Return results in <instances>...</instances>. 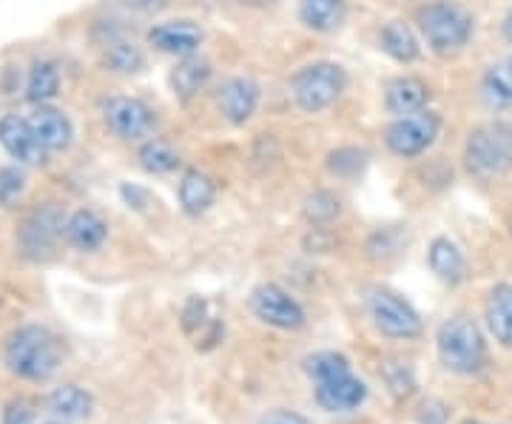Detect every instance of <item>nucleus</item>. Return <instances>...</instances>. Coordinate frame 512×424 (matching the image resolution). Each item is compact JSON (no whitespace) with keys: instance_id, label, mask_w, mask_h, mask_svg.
I'll return each mask as SVG.
<instances>
[{"instance_id":"1","label":"nucleus","mask_w":512,"mask_h":424,"mask_svg":"<svg viewBox=\"0 0 512 424\" xmlns=\"http://www.w3.org/2000/svg\"><path fill=\"white\" fill-rule=\"evenodd\" d=\"M3 356H6L9 370L29 382L52 379L63 362V351H60L55 333L40 328V325H26L12 333Z\"/></svg>"},{"instance_id":"2","label":"nucleus","mask_w":512,"mask_h":424,"mask_svg":"<svg viewBox=\"0 0 512 424\" xmlns=\"http://www.w3.org/2000/svg\"><path fill=\"white\" fill-rule=\"evenodd\" d=\"M464 168L484 180L493 183L512 171V126L504 120H487L467 134L464 151H461Z\"/></svg>"},{"instance_id":"3","label":"nucleus","mask_w":512,"mask_h":424,"mask_svg":"<svg viewBox=\"0 0 512 424\" xmlns=\"http://www.w3.org/2000/svg\"><path fill=\"white\" fill-rule=\"evenodd\" d=\"M419 29L433 55L450 57L470 46L476 35V18L456 0H436L419 12Z\"/></svg>"},{"instance_id":"4","label":"nucleus","mask_w":512,"mask_h":424,"mask_svg":"<svg viewBox=\"0 0 512 424\" xmlns=\"http://www.w3.org/2000/svg\"><path fill=\"white\" fill-rule=\"evenodd\" d=\"M436 351H439L441 368L458 373V376L478 373L487 359L484 333L473 316L464 314L450 316L447 322H441L439 333H436Z\"/></svg>"},{"instance_id":"5","label":"nucleus","mask_w":512,"mask_h":424,"mask_svg":"<svg viewBox=\"0 0 512 424\" xmlns=\"http://www.w3.org/2000/svg\"><path fill=\"white\" fill-rule=\"evenodd\" d=\"M348 89V72L342 63L333 60H313L299 66L291 77L293 103L305 114H322L339 103Z\"/></svg>"},{"instance_id":"6","label":"nucleus","mask_w":512,"mask_h":424,"mask_svg":"<svg viewBox=\"0 0 512 424\" xmlns=\"http://www.w3.org/2000/svg\"><path fill=\"white\" fill-rule=\"evenodd\" d=\"M441 129H444V120L439 111H413V114L396 117L384 129V146L390 154H396L402 160H416L439 143Z\"/></svg>"},{"instance_id":"7","label":"nucleus","mask_w":512,"mask_h":424,"mask_svg":"<svg viewBox=\"0 0 512 424\" xmlns=\"http://www.w3.org/2000/svg\"><path fill=\"white\" fill-rule=\"evenodd\" d=\"M367 311L376 331L390 339H416L421 336V316L416 308L387 288H373L367 296Z\"/></svg>"},{"instance_id":"8","label":"nucleus","mask_w":512,"mask_h":424,"mask_svg":"<svg viewBox=\"0 0 512 424\" xmlns=\"http://www.w3.org/2000/svg\"><path fill=\"white\" fill-rule=\"evenodd\" d=\"M103 120L126 143L148 140L157 129V114L154 109L143 103L140 97H128V94H114L103 103Z\"/></svg>"},{"instance_id":"9","label":"nucleus","mask_w":512,"mask_h":424,"mask_svg":"<svg viewBox=\"0 0 512 424\" xmlns=\"http://www.w3.org/2000/svg\"><path fill=\"white\" fill-rule=\"evenodd\" d=\"M251 311L259 322L279 328V331H299L305 328V308L293 299L282 285L262 282L251 291Z\"/></svg>"},{"instance_id":"10","label":"nucleus","mask_w":512,"mask_h":424,"mask_svg":"<svg viewBox=\"0 0 512 424\" xmlns=\"http://www.w3.org/2000/svg\"><path fill=\"white\" fill-rule=\"evenodd\" d=\"M148 43L163 55H174L183 60V57L200 55L202 43H205V29L197 20L188 18L163 20L148 29Z\"/></svg>"},{"instance_id":"11","label":"nucleus","mask_w":512,"mask_h":424,"mask_svg":"<svg viewBox=\"0 0 512 424\" xmlns=\"http://www.w3.org/2000/svg\"><path fill=\"white\" fill-rule=\"evenodd\" d=\"M262 103V86L256 83L251 74H237L228 77L220 86L217 94V106L220 114L231 126H245Z\"/></svg>"},{"instance_id":"12","label":"nucleus","mask_w":512,"mask_h":424,"mask_svg":"<svg viewBox=\"0 0 512 424\" xmlns=\"http://www.w3.org/2000/svg\"><path fill=\"white\" fill-rule=\"evenodd\" d=\"M0 146L20 166H40L49 157V151L40 146L29 120L20 114H3L0 117Z\"/></svg>"},{"instance_id":"13","label":"nucleus","mask_w":512,"mask_h":424,"mask_svg":"<svg viewBox=\"0 0 512 424\" xmlns=\"http://www.w3.org/2000/svg\"><path fill=\"white\" fill-rule=\"evenodd\" d=\"M367 399V385L353 376V370H339L328 379L316 382V402L328 413H350L359 410Z\"/></svg>"},{"instance_id":"14","label":"nucleus","mask_w":512,"mask_h":424,"mask_svg":"<svg viewBox=\"0 0 512 424\" xmlns=\"http://www.w3.org/2000/svg\"><path fill=\"white\" fill-rule=\"evenodd\" d=\"M63 228L66 220L60 217L55 205H46V208H37L32 211L23 228H20V248L26 257H46L52 251L57 237H63Z\"/></svg>"},{"instance_id":"15","label":"nucleus","mask_w":512,"mask_h":424,"mask_svg":"<svg viewBox=\"0 0 512 424\" xmlns=\"http://www.w3.org/2000/svg\"><path fill=\"white\" fill-rule=\"evenodd\" d=\"M26 120H29L35 137L40 140V146L46 148L49 154L66 151V148L72 146L74 126L66 111L55 109L49 103H40V106H35V109L26 114Z\"/></svg>"},{"instance_id":"16","label":"nucleus","mask_w":512,"mask_h":424,"mask_svg":"<svg viewBox=\"0 0 512 424\" xmlns=\"http://www.w3.org/2000/svg\"><path fill=\"white\" fill-rule=\"evenodd\" d=\"M430 100H433L430 83L416 77V74H399V77L384 83V109L393 117H404V114L427 109Z\"/></svg>"},{"instance_id":"17","label":"nucleus","mask_w":512,"mask_h":424,"mask_svg":"<svg viewBox=\"0 0 512 424\" xmlns=\"http://www.w3.org/2000/svg\"><path fill=\"white\" fill-rule=\"evenodd\" d=\"M427 265L450 288L467 282V277H470V262H467L464 248L456 240L444 237V234L430 242V248H427Z\"/></svg>"},{"instance_id":"18","label":"nucleus","mask_w":512,"mask_h":424,"mask_svg":"<svg viewBox=\"0 0 512 424\" xmlns=\"http://www.w3.org/2000/svg\"><path fill=\"white\" fill-rule=\"evenodd\" d=\"M478 94H481V103L495 114L512 109V52L501 55L484 69Z\"/></svg>"},{"instance_id":"19","label":"nucleus","mask_w":512,"mask_h":424,"mask_svg":"<svg viewBox=\"0 0 512 424\" xmlns=\"http://www.w3.org/2000/svg\"><path fill=\"white\" fill-rule=\"evenodd\" d=\"M484 325L501 348H512V282H498L484 302Z\"/></svg>"},{"instance_id":"20","label":"nucleus","mask_w":512,"mask_h":424,"mask_svg":"<svg viewBox=\"0 0 512 424\" xmlns=\"http://www.w3.org/2000/svg\"><path fill=\"white\" fill-rule=\"evenodd\" d=\"M63 237L77 251H97L109 237V225L100 214H94L92 208H77L66 217Z\"/></svg>"},{"instance_id":"21","label":"nucleus","mask_w":512,"mask_h":424,"mask_svg":"<svg viewBox=\"0 0 512 424\" xmlns=\"http://www.w3.org/2000/svg\"><path fill=\"white\" fill-rule=\"evenodd\" d=\"M348 18V0H299V23L316 35H333Z\"/></svg>"},{"instance_id":"22","label":"nucleus","mask_w":512,"mask_h":424,"mask_svg":"<svg viewBox=\"0 0 512 424\" xmlns=\"http://www.w3.org/2000/svg\"><path fill=\"white\" fill-rule=\"evenodd\" d=\"M177 197H180V208L188 217H202L217 200V183L200 168H185Z\"/></svg>"},{"instance_id":"23","label":"nucleus","mask_w":512,"mask_h":424,"mask_svg":"<svg viewBox=\"0 0 512 424\" xmlns=\"http://www.w3.org/2000/svg\"><path fill=\"white\" fill-rule=\"evenodd\" d=\"M211 74H214L211 63L202 60L200 55L183 57V60L174 66L168 83H171V92H174V97H177L180 103H191V100L211 83Z\"/></svg>"},{"instance_id":"24","label":"nucleus","mask_w":512,"mask_h":424,"mask_svg":"<svg viewBox=\"0 0 512 424\" xmlns=\"http://www.w3.org/2000/svg\"><path fill=\"white\" fill-rule=\"evenodd\" d=\"M379 46L387 57H393L396 63H416L421 57V43L413 26L407 20H387L379 32Z\"/></svg>"},{"instance_id":"25","label":"nucleus","mask_w":512,"mask_h":424,"mask_svg":"<svg viewBox=\"0 0 512 424\" xmlns=\"http://www.w3.org/2000/svg\"><path fill=\"white\" fill-rule=\"evenodd\" d=\"M92 407V393H86L77 385H63V388H57L49 396V410L55 413L57 419H63V422H80V419L92 416Z\"/></svg>"},{"instance_id":"26","label":"nucleus","mask_w":512,"mask_h":424,"mask_svg":"<svg viewBox=\"0 0 512 424\" xmlns=\"http://www.w3.org/2000/svg\"><path fill=\"white\" fill-rule=\"evenodd\" d=\"M103 63L114 74H137L146 69V55L131 40L111 37L109 43H106V49H103Z\"/></svg>"},{"instance_id":"27","label":"nucleus","mask_w":512,"mask_h":424,"mask_svg":"<svg viewBox=\"0 0 512 424\" xmlns=\"http://www.w3.org/2000/svg\"><path fill=\"white\" fill-rule=\"evenodd\" d=\"M60 92V69H57L52 60H35V66L29 69L26 77V97L40 106V103H49L52 97Z\"/></svg>"},{"instance_id":"28","label":"nucleus","mask_w":512,"mask_h":424,"mask_svg":"<svg viewBox=\"0 0 512 424\" xmlns=\"http://www.w3.org/2000/svg\"><path fill=\"white\" fill-rule=\"evenodd\" d=\"M140 166L146 168L148 174H171L180 168V151L165 143V140H157V137H148L146 143L140 146Z\"/></svg>"},{"instance_id":"29","label":"nucleus","mask_w":512,"mask_h":424,"mask_svg":"<svg viewBox=\"0 0 512 424\" xmlns=\"http://www.w3.org/2000/svg\"><path fill=\"white\" fill-rule=\"evenodd\" d=\"M367 163V151L356 146H342L328 154V168L336 177H353L359 174Z\"/></svg>"},{"instance_id":"30","label":"nucleus","mask_w":512,"mask_h":424,"mask_svg":"<svg viewBox=\"0 0 512 424\" xmlns=\"http://www.w3.org/2000/svg\"><path fill=\"white\" fill-rule=\"evenodd\" d=\"M339 211H342V205L330 191H313L311 197L305 200V217L313 225H328V222L339 217Z\"/></svg>"},{"instance_id":"31","label":"nucleus","mask_w":512,"mask_h":424,"mask_svg":"<svg viewBox=\"0 0 512 424\" xmlns=\"http://www.w3.org/2000/svg\"><path fill=\"white\" fill-rule=\"evenodd\" d=\"M26 191V177L18 166H6L0 168V205L3 208H12V205L20 203Z\"/></svg>"},{"instance_id":"32","label":"nucleus","mask_w":512,"mask_h":424,"mask_svg":"<svg viewBox=\"0 0 512 424\" xmlns=\"http://www.w3.org/2000/svg\"><path fill=\"white\" fill-rule=\"evenodd\" d=\"M384 382H387L390 393L399 396V399H407L413 393V373L404 365H399V362H387L384 365Z\"/></svg>"},{"instance_id":"33","label":"nucleus","mask_w":512,"mask_h":424,"mask_svg":"<svg viewBox=\"0 0 512 424\" xmlns=\"http://www.w3.org/2000/svg\"><path fill=\"white\" fill-rule=\"evenodd\" d=\"M259 424H313L308 416H302V413H296V410H271V413H265Z\"/></svg>"},{"instance_id":"34","label":"nucleus","mask_w":512,"mask_h":424,"mask_svg":"<svg viewBox=\"0 0 512 424\" xmlns=\"http://www.w3.org/2000/svg\"><path fill=\"white\" fill-rule=\"evenodd\" d=\"M3 424H35V413L26 402H12L3 413Z\"/></svg>"},{"instance_id":"35","label":"nucleus","mask_w":512,"mask_h":424,"mask_svg":"<svg viewBox=\"0 0 512 424\" xmlns=\"http://www.w3.org/2000/svg\"><path fill=\"white\" fill-rule=\"evenodd\" d=\"M126 6L137 9V12H154V9L165 6V0H126Z\"/></svg>"},{"instance_id":"36","label":"nucleus","mask_w":512,"mask_h":424,"mask_svg":"<svg viewBox=\"0 0 512 424\" xmlns=\"http://www.w3.org/2000/svg\"><path fill=\"white\" fill-rule=\"evenodd\" d=\"M501 35H504V40L512 46V6L507 9V15H504V20H501Z\"/></svg>"},{"instance_id":"37","label":"nucleus","mask_w":512,"mask_h":424,"mask_svg":"<svg viewBox=\"0 0 512 424\" xmlns=\"http://www.w3.org/2000/svg\"><path fill=\"white\" fill-rule=\"evenodd\" d=\"M43 424H66V422H43Z\"/></svg>"}]
</instances>
